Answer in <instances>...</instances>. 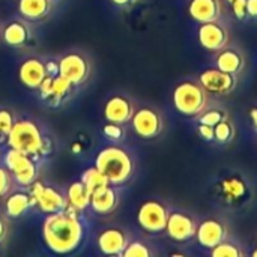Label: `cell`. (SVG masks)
<instances>
[{
	"mask_svg": "<svg viewBox=\"0 0 257 257\" xmlns=\"http://www.w3.org/2000/svg\"><path fill=\"white\" fill-rule=\"evenodd\" d=\"M86 229L78 212L66 208L48 214L42 224V238L45 245L56 254H71L84 241Z\"/></svg>",
	"mask_w": 257,
	"mask_h": 257,
	"instance_id": "6da1fadb",
	"label": "cell"
},
{
	"mask_svg": "<svg viewBox=\"0 0 257 257\" xmlns=\"http://www.w3.org/2000/svg\"><path fill=\"white\" fill-rule=\"evenodd\" d=\"M6 143L11 149H17L33 158H41L51 152L50 139L32 119H17L6 136Z\"/></svg>",
	"mask_w": 257,
	"mask_h": 257,
	"instance_id": "7a4b0ae2",
	"label": "cell"
},
{
	"mask_svg": "<svg viewBox=\"0 0 257 257\" xmlns=\"http://www.w3.org/2000/svg\"><path fill=\"white\" fill-rule=\"evenodd\" d=\"M95 166L105 175L108 182L116 187L130 181L134 173L131 154L119 145L104 146L95 158Z\"/></svg>",
	"mask_w": 257,
	"mask_h": 257,
	"instance_id": "3957f363",
	"label": "cell"
},
{
	"mask_svg": "<svg viewBox=\"0 0 257 257\" xmlns=\"http://www.w3.org/2000/svg\"><path fill=\"white\" fill-rule=\"evenodd\" d=\"M206 104L208 95L200 83L184 81L176 86L173 92V105L184 116H199L200 113H203Z\"/></svg>",
	"mask_w": 257,
	"mask_h": 257,
	"instance_id": "277c9868",
	"label": "cell"
},
{
	"mask_svg": "<svg viewBox=\"0 0 257 257\" xmlns=\"http://www.w3.org/2000/svg\"><path fill=\"white\" fill-rule=\"evenodd\" d=\"M59 74L72 86L84 84L92 74V62L83 51L72 50L59 57Z\"/></svg>",
	"mask_w": 257,
	"mask_h": 257,
	"instance_id": "5b68a950",
	"label": "cell"
},
{
	"mask_svg": "<svg viewBox=\"0 0 257 257\" xmlns=\"http://www.w3.org/2000/svg\"><path fill=\"white\" fill-rule=\"evenodd\" d=\"M5 167L11 172L14 182L29 188L38 179V164L36 158L20 152L17 149H9L5 154Z\"/></svg>",
	"mask_w": 257,
	"mask_h": 257,
	"instance_id": "8992f818",
	"label": "cell"
},
{
	"mask_svg": "<svg viewBox=\"0 0 257 257\" xmlns=\"http://www.w3.org/2000/svg\"><path fill=\"white\" fill-rule=\"evenodd\" d=\"M29 194L32 197L33 206H36L44 214H54L68 208L66 196L56 187L47 185L42 181L36 179L29 187Z\"/></svg>",
	"mask_w": 257,
	"mask_h": 257,
	"instance_id": "52a82bcc",
	"label": "cell"
},
{
	"mask_svg": "<svg viewBox=\"0 0 257 257\" xmlns=\"http://www.w3.org/2000/svg\"><path fill=\"white\" fill-rule=\"evenodd\" d=\"M169 208L155 199L146 200L137 211V223L149 233H161L166 230L169 220Z\"/></svg>",
	"mask_w": 257,
	"mask_h": 257,
	"instance_id": "ba28073f",
	"label": "cell"
},
{
	"mask_svg": "<svg viewBox=\"0 0 257 257\" xmlns=\"http://www.w3.org/2000/svg\"><path fill=\"white\" fill-rule=\"evenodd\" d=\"M74 89L75 86H72L66 78L57 74L53 77H47L39 86L38 92L45 105L57 108L66 104L72 98Z\"/></svg>",
	"mask_w": 257,
	"mask_h": 257,
	"instance_id": "9c48e42d",
	"label": "cell"
},
{
	"mask_svg": "<svg viewBox=\"0 0 257 257\" xmlns=\"http://www.w3.org/2000/svg\"><path fill=\"white\" fill-rule=\"evenodd\" d=\"M131 123L134 133L145 140L158 137L164 130L163 116L160 114L158 110L152 107H142L136 110L131 117Z\"/></svg>",
	"mask_w": 257,
	"mask_h": 257,
	"instance_id": "30bf717a",
	"label": "cell"
},
{
	"mask_svg": "<svg viewBox=\"0 0 257 257\" xmlns=\"http://www.w3.org/2000/svg\"><path fill=\"white\" fill-rule=\"evenodd\" d=\"M2 41L12 48H24L33 39V30L30 21L26 18H12L6 21L0 29Z\"/></svg>",
	"mask_w": 257,
	"mask_h": 257,
	"instance_id": "8fae6325",
	"label": "cell"
},
{
	"mask_svg": "<svg viewBox=\"0 0 257 257\" xmlns=\"http://www.w3.org/2000/svg\"><path fill=\"white\" fill-rule=\"evenodd\" d=\"M128 242H130L128 233L122 227H116V226L99 230L96 236L98 250L105 256H122Z\"/></svg>",
	"mask_w": 257,
	"mask_h": 257,
	"instance_id": "7c38bea8",
	"label": "cell"
},
{
	"mask_svg": "<svg viewBox=\"0 0 257 257\" xmlns=\"http://www.w3.org/2000/svg\"><path fill=\"white\" fill-rule=\"evenodd\" d=\"M18 78L24 87L30 90H38L42 81L47 78L45 60L39 56L26 57L18 66Z\"/></svg>",
	"mask_w": 257,
	"mask_h": 257,
	"instance_id": "4fadbf2b",
	"label": "cell"
},
{
	"mask_svg": "<svg viewBox=\"0 0 257 257\" xmlns=\"http://www.w3.org/2000/svg\"><path fill=\"white\" fill-rule=\"evenodd\" d=\"M166 232L170 239H173L176 242H185L196 236L197 223L194 221V218L191 215L181 212V211H175V212L169 214Z\"/></svg>",
	"mask_w": 257,
	"mask_h": 257,
	"instance_id": "5bb4252c",
	"label": "cell"
},
{
	"mask_svg": "<svg viewBox=\"0 0 257 257\" xmlns=\"http://www.w3.org/2000/svg\"><path fill=\"white\" fill-rule=\"evenodd\" d=\"M136 111L134 102L125 96V95H113L110 96L105 104H104V119L107 122H113V123H120L125 125L128 122H131V117Z\"/></svg>",
	"mask_w": 257,
	"mask_h": 257,
	"instance_id": "9a60e30c",
	"label": "cell"
},
{
	"mask_svg": "<svg viewBox=\"0 0 257 257\" xmlns=\"http://www.w3.org/2000/svg\"><path fill=\"white\" fill-rule=\"evenodd\" d=\"M200 84L205 87L206 92L226 95L236 87V75L224 72L221 69H206L199 77Z\"/></svg>",
	"mask_w": 257,
	"mask_h": 257,
	"instance_id": "2e32d148",
	"label": "cell"
},
{
	"mask_svg": "<svg viewBox=\"0 0 257 257\" xmlns=\"http://www.w3.org/2000/svg\"><path fill=\"white\" fill-rule=\"evenodd\" d=\"M199 42L209 51H221L229 42V32L218 21L202 23L199 27Z\"/></svg>",
	"mask_w": 257,
	"mask_h": 257,
	"instance_id": "e0dca14e",
	"label": "cell"
},
{
	"mask_svg": "<svg viewBox=\"0 0 257 257\" xmlns=\"http://www.w3.org/2000/svg\"><path fill=\"white\" fill-rule=\"evenodd\" d=\"M92 211L98 215H110L119 206V193L116 185H104L90 193V205Z\"/></svg>",
	"mask_w": 257,
	"mask_h": 257,
	"instance_id": "ac0fdd59",
	"label": "cell"
},
{
	"mask_svg": "<svg viewBox=\"0 0 257 257\" xmlns=\"http://www.w3.org/2000/svg\"><path fill=\"white\" fill-rule=\"evenodd\" d=\"M197 241L202 247L205 248H214L220 242H223L227 236V229L226 226L218 221V220H205L199 227H197Z\"/></svg>",
	"mask_w": 257,
	"mask_h": 257,
	"instance_id": "d6986e66",
	"label": "cell"
},
{
	"mask_svg": "<svg viewBox=\"0 0 257 257\" xmlns=\"http://www.w3.org/2000/svg\"><path fill=\"white\" fill-rule=\"evenodd\" d=\"M188 12L193 20L199 23L218 21L221 17V2L220 0H191Z\"/></svg>",
	"mask_w": 257,
	"mask_h": 257,
	"instance_id": "ffe728a7",
	"label": "cell"
},
{
	"mask_svg": "<svg viewBox=\"0 0 257 257\" xmlns=\"http://www.w3.org/2000/svg\"><path fill=\"white\" fill-rule=\"evenodd\" d=\"M54 3L51 0H18V14L27 21H44L50 17Z\"/></svg>",
	"mask_w": 257,
	"mask_h": 257,
	"instance_id": "44dd1931",
	"label": "cell"
},
{
	"mask_svg": "<svg viewBox=\"0 0 257 257\" xmlns=\"http://www.w3.org/2000/svg\"><path fill=\"white\" fill-rule=\"evenodd\" d=\"M33 208L29 191H11L5 199V214L9 218H20Z\"/></svg>",
	"mask_w": 257,
	"mask_h": 257,
	"instance_id": "7402d4cb",
	"label": "cell"
},
{
	"mask_svg": "<svg viewBox=\"0 0 257 257\" xmlns=\"http://www.w3.org/2000/svg\"><path fill=\"white\" fill-rule=\"evenodd\" d=\"M66 202H68V208L81 212L90 205V191L81 181L72 182L66 191Z\"/></svg>",
	"mask_w": 257,
	"mask_h": 257,
	"instance_id": "603a6c76",
	"label": "cell"
},
{
	"mask_svg": "<svg viewBox=\"0 0 257 257\" xmlns=\"http://www.w3.org/2000/svg\"><path fill=\"white\" fill-rule=\"evenodd\" d=\"M244 65H245L244 56L233 48H226V50L223 48L217 57V68L233 75H238L244 69Z\"/></svg>",
	"mask_w": 257,
	"mask_h": 257,
	"instance_id": "cb8c5ba5",
	"label": "cell"
},
{
	"mask_svg": "<svg viewBox=\"0 0 257 257\" xmlns=\"http://www.w3.org/2000/svg\"><path fill=\"white\" fill-rule=\"evenodd\" d=\"M80 181L87 187V190L90 193L95 191V190H98V188H101V187H104V185H108L110 184L108 179L105 178V175L96 166L89 167L87 170H84L83 175H81V178H80Z\"/></svg>",
	"mask_w": 257,
	"mask_h": 257,
	"instance_id": "d4e9b609",
	"label": "cell"
},
{
	"mask_svg": "<svg viewBox=\"0 0 257 257\" xmlns=\"http://www.w3.org/2000/svg\"><path fill=\"white\" fill-rule=\"evenodd\" d=\"M214 134H215V140L218 143H229V142H232V139L235 136V128L229 120L223 119L221 122H218L214 126Z\"/></svg>",
	"mask_w": 257,
	"mask_h": 257,
	"instance_id": "484cf974",
	"label": "cell"
},
{
	"mask_svg": "<svg viewBox=\"0 0 257 257\" xmlns=\"http://www.w3.org/2000/svg\"><path fill=\"white\" fill-rule=\"evenodd\" d=\"M152 250L142 241H130L123 250L122 257H151Z\"/></svg>",
	"mask_w": 257,
	"mask_h": 257,
	"instance_id": "4316f807",
	"label": "cell"
},
{
	"mask_svg": "<svg viewBox=\"0 0 257 257\" xmlns=\"http://www.w3.org/2000/svg\"><path fill=\"white\" fill-rule=\"evenodd\" d=\"M125 128H123V125H120V123H113V122H107L104 126H102V136L107 139V140H110V142H113V143H119V142H122L123 139H125Z\"/></svg>",
	"mask_w": 257,
	"mask_h": 257,
	"instance_id": "83f0119b",
	"label": "cell"
},
{
	"mask_svg": "<svg viewBox=\"0 0 257 257\" xmlns=\"http://www.w3.org/2000/svg\"><path fill=\"white\" fill-rule=\"evenodd\" d=\"M211 254L214 257H242V251L238 245L223 241L214 248H211Z\"/></svg>",
	"mask_w": 257,
	"mask_h": 257,
	"instance_id": "f1b7e54d",
	"label": "cell"
},
{
	"mask_svg": "<svg viewBox=\"0 0 257 257\" xmlns=\"http://www.w3.org/2000/svg\"><path fill=\"white\" fill-rule=\"evenodd\" d=\"M223 190H224L227 199H239L245 193L244 184L239 179H236V178L229 179V181H224L223 182Z\"/></svg>",
	"mask_w": 257,
	"mask_h": 257,
	"instance_id": "f546056e",
	"label": "cell"
},
{
	"mask_svg": "<svg viewBox=\"0 0 257 257\" xmlns=\"http://www.w3.org/2000/svg\"><path fill=\"white\" fill-rule=\"evenodd\" d=\"M14 178L6 167L0 166V197H6L14 187Z\"/></svg>",
	"mask_w": 257,
	"mask_h": 257,
	"instance_id": "4dcf8cb0",
	"label": "cell"
},
{
	"mask_svg": "<svg viewBox=\"0 0 257 257\" xmlns=\"http://www.w3.org/2000/svg\"><path fill=\"white\" fill-rule=\"evenodd\" d=\"M15 114L8 110V108H0V128H2V133L6 139V136L9 134V131L12 130L14 123H15Z\"/></svg>",
	"mask_w": 257,
	"mask_h": 257,
	"instance_id": "1f68e13d",
	"label": "cell"
},
{
	"mask_svg": "<svg viewBox=\"0 0 257 257\" xmlns=\"http://www.w3.org/2000/svg\"><path fill=\"white\" fill-rule=\"evenodd\" d=\"M223 119H224L223 111H220V110H208L203 114H200L199 122L200 123H205V125H209V126H215Z\"/></svg>",
	"mask_w": 257,
	"mask_h": 257,
	"instance_id": "d6a6232c",
	"label": "cell"
},
{
	"mask_svg": "<svg viewBox=\"0 0 257 257\" xmlns=\"http://www.w3.org/2000/svg\"><path fill=\"white\" fill-rule=\"evenodd\" d=\"M230 5L238 20H244L247 17V0H233Z\"/></svg>",
	"mask_w": 257,
	"mask_h": 257,
	"instance_id": "836d02e7",
	"label": "cell"
},
{
	"mask_svg": "<svg viewBox=\"0 0 257 257\" xmlns=\"http://www.w3.org/2000/svg\"><path fill=\"white\" fill-rule=\"evenodd\" d=\"M47 77H53L59 74V59H47L45 60Z\"/></svg>",
	"mask_w": 257,
	"mask_h": 257,
	"instance_id": "e575fe53",
	"label": "cell"
},
{
	"mask_svg": "<svg viewBox=\"0 0 257 257\" xmlns=\"http://www.w3.org/2000/svg\"><path fill=\"white\" fill-rule=\"evenodd\" d=\"M199 133H200V136H202L205 140H215L214 126H209V125L200 123V126H199Z\"/></svg>",
	"mask_w": 257,
	"mask_h": 257,
	"instance_id": "d590c367",
	"label": "cell"
},
{
	"mask_svg": "<svg viewBox=\"0 0 257 257\" xmlns=\"http://www.w3.org/2000/svg\"><path fill=\"white\" fill-rule=\"evenodd\" d=\"M8 232H9V226H8V221L3 218V217H0V244L6 239V236H8Z\"/></svg>",
	"mask_w": 257,
	"mask_h": 257,
	"instance_id": "8d00e7d4",
	"label": "cell"
},
{
	"mask_svg": "<svg viewBox=\"0 0 257 257\" xmlns=\"http://www.w3.org/2000/svg\"><path fill=\"white\" fill-rule=\"evenodd\" d=\"M247 15L257 18V0H247Z\"/></svg>",
	"mask_w": 257,
	"mask_h": 257,
	"instance_id": "74e56055",
	"label": "cell"
},
{
	"mask_svg": "<svg viewBox=\"0 0 257 257\" xmlns=\"http://www.w3.org/2000/svg\"><path fill=\"white\" fill-rule=\"evenodd\" d=\"M117 8H131L137 3V0H110Z\"/></svg>",
	"mask_w": 257,
	"mask_h": 257,
	"instance_id": "f35d334b",
	"label": "cell"
},
{
	"mask_svg": "<svg viewBox=\"0 0 257 257\" xmlns=\"http://www.w3.org/2000/svg\"><path fill=\"white\" fill-rule=\"evenodd\" d=\"M251 119H253L254 128L257 130V108H251Z\"/></svg>",
	"mask_w": 257,
	"mask_h": 257,
	"instance_id": "ab89813d",
	"label": "cell"
},
{
	"mask_svg": "<svg viewBox=\"0 0 257 257\" xmlns=\"http://www.w3.org/2000/svg\"><path fill=\"white\" fill-rule=\"evenodd\" d=\"M0 139H5V136H3V133H2V128H0Z\"/></svg>",
	"mask_w": 257,
	"mask_h": 257,
	"instance_id": "60d3db41",
	"label": "cell"
},
{
	"mask_svg": "<svg viewBox=\"0 0 257 257\" xmlns=\"http://www.w3.org/2000/svg\"><path fill=\"white\" fill-rule=\"evenodd\" d=\"M253 257H257V250H254V251H253Z\"/></svg>",
	"mask_w": 257,
	"mask_h": 257,
	"instance_id": "b9f144b4",
	"label": "cell"
},
{
	"mask_svg": "<svg viewBox=\"0 0 257 257\" xmlns=\"http://www.w3.org/2000/svg\"><path fill=\"white\" fill-rule=\"evenodd\" d=\"M51 2H53V3H54V5H56V3H59V2H60V0H51Z\"/></svg>",
	"mask_w": 257,
	"mask_h": 257,
	"instance_id": "7bdbcfd3",
	"label": "cell"
},
{
	"mask_svg": "<svg viewBox=\"0 0 257 257\" xmlns=\"http://www.w3.org/2000/svg\"><path fill=\"white\" fill-rule=\"evenodd\" d=\"M227 2H229V3H232V2H233V0H227Z\"/></svg>",
	"mask_w": 257,
	"mask_h": 257,
	"instance_id": "ee69618b",
	"label": "cell"
}]
</instances>
